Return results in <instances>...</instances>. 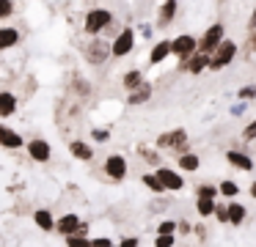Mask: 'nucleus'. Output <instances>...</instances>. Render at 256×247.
<instances>
[{"label": "nucleus", "instance_id": "nucleus-20", "mask_svg": "<svg viewBox=\"0 0 256 247\" xmlns=\"http://www.w3.org/2000/svg\"><path fill=\"white\" fill-rule=\"evenodd\" d=\"M146 82V77H144V71L140 69H130V71H124V77H122V85L127 88L130 93L135 91V88H140Z\"/></svg>", "mask_w": 256, "mask_h": 247}, {"label": "nucleus", "instance_id": "nucleus-35", "mask_svg": "<svg viewBox=\"0 0 256 247\" xmlns=\"http://www.w3.org/2000/svg\"><path fill=\"white\" fill-rule=\"evenodd\" d=\"M91 140L108 143V140H110V129H94V132H91Z\"/></svg>", "mask_w": 256, "mask_h": 247}, {"label": "nucleus", "instance_id": "nucleus-27", "mask_svg": "<svg viewBox=\"0 0 256 247\" xmlns=\"http://www.w3.org/2000/svg\"><path fill=\"white\" fill-rule=\"evenodd\" d=\"M138 154L146 159L149 165L154 168H162V159H160V148H149V146H138Z\"/></svg>", "mask_w": 256, "mask_h": 247}, {"label": "nucleus", "instance_id": "nucleus-31", "mask_svg": "<svg viewBox=\"0 0 256 247\" xmlns=\"http://www.w3.org/2000/svg\"><path fill=\"white\" fill-rule=\"evenodd\" d=\"M66 239V247H91V239L83 234H72V236H64Z\"/></svg>", "mask_w": 256, "mask_h": 247}, {"label": "nucleus", "instance_id": "nucleus-3", "mask_svg": "<svg viewBox=\"0 0 256 247\" xmlns=\"http://www.w3.org/2000/svg\"><path fill=\"white\" fill-rule=\"evenodd\" d=\"M83 55H86V60H88L91 66H102L108 58H113V44H108L105 38L94 36V38H91V41L83 47Z\"/></svg>", "mask_w": 256, "mask_h": 247}, {"label": "nucleus", "instance_id": "nucleus-7", "mask_svg": "<svg viewBox=\"0 0 256 247\" xmlns=\"http://www.w3.org/2000/svg\"><path fill=\"white\" fill-rule=\"evenodd\" d=\"M135 47V27H122L118 36L113 38V58H124Z\"/></svg>", "mask_w": 256, "mask_h": 247}, {"label": "nucleus", "instance_id": "nucleus-6", "mask_svg": "<svg viewBox=\"0 0 256 247\" xmlns=\"http://www.w3.org/2000/svg\"><path fill=\"white\" fill-rule=\"evenodd\" d=\"M237 58V41H232V38H226V41L220 44V47L215 49V52L210 55V71H220L226 69L232 60Z\"/></svg>", "mask_w": 256, "mask_h": 247}, {"label": "nucleus", "instance_id": "nucleus-26", "mask_svg": "<svg viewBox=\"0 0 256 247\" xmlns=\"http://www.w3.org/2000/svg\"><path fill=\"white\" fill-rule=\"evenodd\" d=\"M215 209H218L215 198H198V201H196V212H198L204 220L212 217V214H215Z\"/></svg>", "mask_w": 256, "mask_h": 247}, {"label": "nucleus", "instance_id": "nucleus-19", "mask_svg": "<svg viewBox=\"0 0 256 247\" xmlns=\"http://www.w3.org/2000/svg\"><path fill=\"white\" fill-rule=\"evenodd\" d=\"M14 113H17V96L12 91H0V118H8Z\"/></svg>", "mask_w": 256, "mask_h": 247}, {"label": "nucleus", "instance_id": "nucleus-24", "mask_svg": "<svg viewBox=\"0 0 256 247\" xmlns=\"http://www.w3.org/2000/svg\"><path fill=\"white\" fill-rule=\"evenodd\" d=\"M176 165H179V170H184V173H196V170L201 168V159L196 157L193 151H190V154H182V157H176Z\"/></svg>", "mask_w": 256, "mask_h": 247}, {"label": "nucleus", "instance_id": "nucleus-17", "mask_svg": "<svg viewBox=\"0 0 256 247\" xmlns=\"http://www.w3.org/2000/svg\"><path fill=\"white\" fill-rule=\"evenodd\" d=\"M168 55H174V52H171V41H168V38H162V41H157L154 47H152V52H149V63H152V66H157V63H162V60H166Z\"/></svg>", "mask_w": 256, "mask_h": 247}, {"label": "nucleus", "instance_id": "nucleus-18", "mask_svg": "<svg viewBox=\"0 0 256 247\" xmlns=\"http://www.w3.org/2000/svg\"><path fill=\"white\" fill-rule=\"evenodd\" d=\"M188 74H201L204 69H210V55H204V52H196L193 58L188 60V63L182 66Z\"/></svg>", "mask_w": 256, "mask_h": 247}, {"label": "nucleus", "instance_id": "nucleus-13", "mask_svg": "<svg viewBox=\"0 0 256 247\" xmlns=\"http://www.w3.org/2000/svg\"><path fill=\"white\" fill-rule=\"evenodd\" d=\"M226 162H228V165H234L237 170H245V173H250V170L256 168L254 159H250L245 151H237V148H228V151H226Z\"/></svg>", "mask_w": 256, "mask_h": 247}, {"label": "nucleus", "instance_id": "nucleus-34", "mask_svg": "<svg viewBox=\"0 0 256 247\" xmlns=\"http://www.w3.org/2000/svg\"><path fill=\"white\" fill-rule=\"evenodd\" d=\"M17 11V5H14V0H0V19H8V16Z\"/></svg>", "mask_w": 256, "mask_h": 247}, {"label": "nucleus", "instance_id": "nucleus-16", "mask_svg": "<svg viewBox=\"0 0 256 247\" xmlns=\"http://www.w3.org/2000/svg\"><path fill=\"white\" fill-rule=\"evenodd\" d=\"M20 44V30L12 25H3L0 27V52H6V49L17 47Z\"/></svg>", "mask_w": 256, "mask_h": 247}, {"label": "nucleus", "instance_id": "nucleus-37", "mask_svg": "<svg viewBox=\"0 0 256 247\" xmlns=\"http://www.w3.org/2000/svg\"><path fill=\"white\" fill-rule=\"evenodd\" d=\"M242 140H256V118L250 121L248 126L242 129Z\"/></svg>", "mask_w": 256, "mask_h": 247}, {"label": "nucleus", "instance_id": "nucleus-25", "mask_svg": "<svg viewBox=\"0 0 256 247\" xmlns=\"http://www.w3.org/2000/svg\"><path fill=\"white\" fill-rule=\"evenodd\" d=\"M140 184H146L152 192H154V195H162V192H168L166 184L160 181V176H157V173H144V176H140Z\"/></svg>", "mask_w": 256, "mask_h": 247}, {"label": "nucleus", "instance_id": "nucleus-4", "mask_svg": "<svg viewBox=\"0 0 256 247\" xmlns=\"http://www.w3.org/2000/svg\"><path fill=\"white\" fill-rule=\"evenodd\" d=\"M171 52L179 58V66H184L196 52H198V38L190 36V33H182V36L171 38Z\"/></svg>", "mask_w": 256, "mask_h": 247}, {"label": "nucleus", "instance_id": "nucleus-23", "mask_svg": "<svg viewBox=\"0 0 256 247\" xmlns=\"http://www.w3.org/2000/svg\"><path fill=\"white\" fill-rule=\"evenodd\" d=\"M245 214H248V209H245L240 201L228 203V225H234V228H237V225H242L245 223Z\"/></svg>", "mask_w": 256, "mask_h": 247}, {"label": "nucleus", "instance_id": "nucleus-33", "mask_svg": "<svg viewBox=\"0 0 256 247\" xmlns=\"http://www.w3.org/2000/svg\"><path fill=\"white\" fill-rule=\"evenodd\" d=\"M237 99H240V102H250V99H256V82H254V85H242V88H240Z\"/></svg>", "mask_w": 256, "mask_h": 247}, {"label": "nucleus", "instance_id": "nucleus-8", "mask_svg": "<svg viewBox=\"0 0 256 247\" xmlns=\"http://www.w3.org/2000/svg\"><path fill=\"white\" fill-rule=\"evenodd\" d=\"M105 173L110 181H124L127 179V159L122 157V154H110V157L105 159Z\"/></svg>", "mask_w": 256, "mask_h": 247}, {"label": "nucleus", "instance_id": "nucleus-5", "mask_svg": "<svg viewBox=\"0 0 256 247\" xmlns=\"http://www.w3.org/2000/svg\"><path fill=\"white\" fill-rule=\"evenodd\" d=\"M223 41H226V27H223V22H215V25H210L204 30V36L198 38V52L212 55Z\"/></svg>", "mask_w": 256, "mask_h": 247}, {"label": "nucleus", "instance_id": "nucleus-10", "mask_svg": "<svg viewBox=\"0 0 256 247\" xmlns=\"http://www.w3.org/2000/svg\"><path fill=\"white\" fill-rule=\"evenodd\" d=\"M154 173L160 176V181L166 184V190H168V192H179V190H184V179H182V173H179V170H174V168H157Z\"/></svg>", "mask_w": 256, "mask_h": 247}, {"label": "nucleus", "instance_id": "nucleus-40", "mask_svg": "<svg viewBox=\"0 0 256 247\" xmlns=\"http://www.w3.org/2000/svg\"><path fill=\"white\" fill-rule=\"evenodd\" d=\"M193 231H196V225H190L188 220H179V234L188 236V234H193Z\"/></svg>", "mask_w": 256, "mask_h": 247}, {"label": "nucleus", "instance_id": "nucleus-43", "mask_svg": "<svg viewBox=\"0 0 256 247\" xmlns=\"http://www.w3.org/2000/svg\"><path fill=\"white\" fill-rule=\"evenodd\" d=\"M138 30H140V36H144V38H149V36H152V30H154V27H152V25H146V22H144V25H140Z\"/></svg>", "mask_w": 256, "mask_h": 247}, {"label": "nucleus", "instance_id": "nucleus-32", "mask_svg": "<svg viewBox=\"0 0 256 247\" xmlns=\"http://www.w3.org/2000/svg\"><path fill=\"white\" fill-rule=\"evenodd\" d=\"M72 85H74V88H78V93H80V99H86V96H88V93H91V85H88V82H86V80H83V77H80V74H74V80H72Z\"/></svg>", "mask_w": 256, "mask_h": 247}, {"label": "nucleus", "instance_id": "nucleus-28", "mask_svg": "<svg viewBox=\"0 0 256 247\" xmlns=\"http://www.w3.org/2000/svg\"><path fill=\"white\" fill-rule=\"evenodd\" d=\"M218 187H220V195H223V198H232V201H234V198L240 195V187H237V181H232V179L220 181Z\"/></svg>", "mask_w": 256, "mask_h": 247}, {"label": "nucleus", "instance_id": "nucleus-29", "mask_svg": "<svg viewBox=\"0 0 256 247\" xmlns=\"http://www.w3.org/2000/svg\"><path fill=\"white\" fill-rule=\"evenodd\" d=\"M157 236H174L179 231V223H174V220H160V225H157Z\"/></svg>", "mask_w": 256, "mask_h": 247}, {"label": "nucleus", "instance_id": "nucleus-45", "mask_svg": "<svg viewBox=\"0 0 256 247\" xmlns=\"http://www.w3.org/2000/svg\"><path fill=\"white\" fill-rule=\"evenodd\" d=\"M250 30H256V8H254V14H250V19H248V33Z\"/></svg>", "mask_w": 256, "mask_h": 247}, {"label": "nucleus", "instance_id": "nucleus-11", "mask_svg": "<svg viewBox=\"0 0 256 247\" xmlns=\"http://www.w3.org/2000/svg\"><path fill=\"white\" fill-rule=\"evenodd\" d=\"M0 146L8 148V151H17V148L28 146V143L22 140V135H20L17 129H8L6 124H0Z\"/></svg>", "mask_w": 256, "mask_h": 247}, {"label": "nucleus", "instance_id": "nucleus-38", "mask_svg": "<svg viewBox=\"0 0 256 247\" xmlns=\"http://www.w3.org/2000/svg\"><path fill=\"white\" fill-rule=\"evenodd\" d=\"M91 247H113V242L108 236H96V239H91Z\"/></svg>", "mask_w": 256, "mask_h": 247}, {"label": "nucleus", "instance_id": "nucleus-44", "mask_svg": "<svg viewBox=\"0 0 256 247\" xmlns=\"http://www.w3.org/2000/svg\"><path fill=\"white\" fill-rule=\"evenodd\" d=\"M248 49H254V52H256V30L248 33Z\"/></svg>", "mask_w": 256, "mask_h": 247}, {"label": "nucleus", "instance_id": "nucleus-41", "mask_svg": "<svg viewBox=\"0 0 256 247\" xmlns=\"http://www.w3.org/2000/svg\"><path fill=\"white\" fill-rule=\"evenodd\" d=\"M138 245H140V242L135 239V236H127V239H122V242H118V247H138Z\"/></svg>", "mask_w": 256, "mask_h": 247}, {"label": "nucleus", "instance_id": "nucleus-15", "mask_svg": "<svg viewBox=\"0 0 256 247\" xmlns=\"http://www.w3.org/2000/svg\"><path fill=\"white\" fill-rule=\"evenodd\" d=\"M69 154L80 162H91L94 159V148L88 146L86 140H69Z\"/></svg>", "mask_w": 256, "mask_h": 247}, {"label": "nucleus", "instance_id": "nucleus-39", "mask_svg": "<svg viewBox=\"0 0 256 247\" xmlns=\"http://www.w3.org/2000/svg\"><path fill=\"white\" fill-rule=\"evenodd\" d=\"M154 247H174V236H157Z\"/></svg>", "mask_w": 256, "mask_h": 247}, {"label": "nucleus", "instance_id": "nucleus-21", "mask_svg": "<svg viewBox=\"0 0 256 247\" xmlns=\"http://www.w3.org/2000/svg\"><path fill=\"white\" fill-rule=\"evenodd\" d=\"M149 99H152V82L146 80L144 85H140V88H135V91L127 96V104H132V107H135V104H146Z\"/></svg>", "mask_w": 256, "mask_h": 247}, {"label": "nucleus", "instance_id": "nucleus-36", "mask_svg": "<svg viewBox=\"0 0 256 247\" xmlns=\"http://www.w3.org/2000/svg\"><path fill=\"white\" fill-rule=\"evenodd\" d=\"M215 217L220 220V223H228V203H218V209H215Z\"/></svg>", "mask_w": 256, "mask_h": 247}, {"label": "nucleus", "instance_id": "nucleus-22", "mask_svg": "<svg viewBox=\"0 0 256 247\" xmlns=\"http://www.w3.org/2000/svg\"><path fill=\"white\" fill-rule=\"evenodd\" d=\"M34 223L39 225L42 231H56V223H58V220H52V212H50V209H36V212H34Z\"/></svg>", "mask_w": 256, "mask_h": 247}, {"label": "nucleus", "instance_id": "nucleus-12", "mask_svg": "<svg viewBox=\"0 0 256 247\" xmlns=\"http://www.w3.org/2000/svg\"><path fill=\"white\" fill-rule=\"evenodd\" d=\"M176 8H179V0H162L160 8H157V27H168L176 16Z\"/></svg>", "mask_w": 256, "mask_h": 247}, {"label": "nucleus", "instance_id": "nucleus-30", "mask_svg": "<svg viewBox=\"0 0 256 247\" xmlns=\"http://www.w3.org/2000/svg\"><path fill=\"white\" fill-rule=\"evenodd\" d=\"M196 195L198 198H218L220 195V187L218 184H198L196 187Z\"/></svg>", "mask_w": 256, "mask_h": 247}, {"label": "nucleus", "instance_id": "nucleus-46", "mask_svg": "<svg viewBox=\"0 0 256 247\" xmlns=\"http://www.w3.org/2000/svg\"><path fill=\"white\" fill-rule=\"evenodd\" d=\"M248 192H250V198H254V201H256V181H254V184H250V190H248Z\"/></svg>", "mask_w": 256, "mask_h": 247}, {"label": "nucleus", "instance_id": "nucleus-9", "mask_svg": "<svg viewBox=\"0 0 256 247\" xmlns=\"http://www.w3.org/2000/svg\"><path fill=\"white\" fill-rule=\"evenodd\" d=\"M28 157L34 159V162H50V157H52V148H50V143L44 140V137H34V140H28Z\"/></svg>", "mask_w": 256, "mask_h": 247}, {"label": "nucleus", "instance_id": "nucleus-1", "mask_svg": "<svg viewBox=\"0 0 256 247\" xmlns=\"http://www.w3.org/2000/svg\"><path fill=\"white\" fill-rule=\"evenodd\" d=\"M154 148H160V151H171L176 154V157H182V154H190V137H188V129H171V132H160L154 140Z\"/></svg>", "mask_w": 256, "mask_h": 247}, {"label": "nucleus", "instance_id": "nucleus-14", "mask_svg": "<svg viewBox=\"0 0 256 247\" xmlns=\"http://www.w3.org/2000/svg\"><path fill=\"white\" fill-rule=\"evenodd\" d=\"M78 228H80V217L78 214H64V217H58V223H56V231L61 236H72V234H78Z\"/></svg>", "mask_w": 256, "mask_h": 247}, {"label": "nucleus", "instance_id": "nucleus-42", "mask_svg": "<svg viewBox=\"0 0 256 247\" xmlns=\"http://www.w3.org/2000/svg\"><path fill=\"white\" fill-rule=\"evenodd\" d=\"M245 104H248V102H237V104H232V110H228V113H232V115H242V113H245Z\"/></svg>", "mask_w": 256, "mask_h": 247}, {"label": "nucleus", "instance_id": "nucleus-2", "mask_svg": "<svg viewBox=\"0 0 256 247\" xmlns=\"http://www.w3.org/2000/svg\"><path fill=\"white\" fill-rule=\"evenodd\" d=\"M110 25H113V14H110V11H108V8H91L88 14H86L83 30L94 38V36H100L102 30H108Z\"/></svg>", "mask_w": 256, "mask_h": 247}, {"label": "nucleus", "instance_id": "nucleus-47", "mask_svg": "<svg viewBox=\"0 0 256 247\" xmlns=\"http://www.w3.org/2000/svg\"><path fill=\"white\" fill-rule=\"evenodd\" d=\"M220 3H226V0H220Z\"/></svg>", "mask_w": 256, "mask_h": 247}]
</instances>
